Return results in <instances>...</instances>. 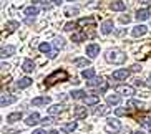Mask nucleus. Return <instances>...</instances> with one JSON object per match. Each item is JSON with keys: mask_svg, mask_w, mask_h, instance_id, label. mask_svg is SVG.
Here are the masks:
<instances>
[{"mask_svg": "<svg viewBox=\"0 0 151 134\" xmlns=\"http://www.w3.org/2000/svg\"><path fill=\"white\" fill-rule=\"evenodd\" d=\"M70 75H68L67 70H55L52 75H48L45 78V85L47 86H53L57 83H63V81H68Z\"/></svg>", "mask_w": 151, "mask_h": 134, "instance_id": "obj_1", "label": "nucleus"}, {"mask_svg": "<svg viewBox=\"0 0 151 134\" xmlns=\"http://www.w3.org/2000/svg\"><path fill=\"white\" fill-rule=\"evenodd\" d=\"M105 58H106L108 63H113V65H121V63L126 61V55L121 51V50H108L106 55H105Z\"/></svg>", "mask_w": 151, "mask_h": 134, "instance_id": "obj_2", "label": "nucleus"}, {"mask_svg": "<svg viewBox=\"0 0 151 134\" xmlns=\"http://www.w3.org/2000/svg\"><path fill=\"white\" fill-rule=\"evenodd\" d=\"M121 129V123L116 118H110V119L106 121V126H105V131L110 134H116L118 131Z\"/></svg>", "mask_w": 151, "mask_h": 134, "instance_id": "obj_3", "label": "nucleus"}, {"mask_svg": "<svg viewBox=\"0 0 151 134\" xmlns=\"http://www.w3.org/2000/svg\"><path fill=\"white\" fill-rule=\"evenodd\" d=\"M86 86H88V88H101V93H105L106 88H108L106 81L103 80V78H93V80L86 81Z\"/></svg>", "mask_w": 151, "mask_h": 134, "instance_id": "obj_4", "label": "nucleus"}, {"mask_svg": "<svg viewBox=\"0 0 151 134\" xmlns=\"http://www.w3.org/2000/svg\"><path fill=\"white\" fill-rule=\"evenodd\" d=\"M129 70H116V71H113V75H111V78L115 81H123V80H126L129 76Z\"/></svg>", "mask_w": 151, "mask_h": 134, "instance_id": "obj_5", "label": "nucleus"}, {"mask_svg": "<svg viewBox=\"0 0 151 134\" xmlns=\"http://www.w3.org/2000/svg\"><path fill=\"white\" fill-rule=\"evenodd\" d=\"M116 91L120 94H124V96H131L134 94V88L133 86H128V85H118L116 86Z\"/></svg>", "mask_w": 151, "mask_h": 134, "instance_id": "obj_6", "label": "nucleus"}, {"mask_svg": "<svg viewBox=\"0 0 151 134\" xmlns=\"http://www.w3.org/2000/svg\"><path fill=\"white\" fill-rule=\"evenodd\" d=\"M98 53H100V45L91 43V45L86 46V55H88V58H96Z\"/></svg>", "mask_w": 151, "mask_h": 134, "instance_id": "obj_7", "label": "nucleus"}, {"mask_svg": "<svg viewBox=\"0 0 151 134\" xmlns=\"http://www.w3.org/2000/svg\"><path fill=\"white\" fill-rule=\"evenodd\" d=\"M50 96H38V98H33L32 99V104L33 106H47V104H50Z\"/></svg>", "mask_w": 151, "mask_h": 134, "instance_id": "obj_8", "label": "nucleus"}, {"mask_svg": "<svg viewBox=\"0 0 151 134\" xmlns=\"http://www.w3.org/2000/svg\"><path fill=\"white\" fill-rule=\"evenodd\" d=\"M95 18L93 17H88V18H80L78 22H76V25L78 27H90V28H95Z\"/></svg>", "mask_w": 151, "mask_h": 134, "instance_id": "obj_9", "label": "nucleus"}, {"mask_svg": "<svg viewBox=\"0 0 151 134\" xmlns=\"http://www.w3.org/2000/svg\"><path fill=\"white\" fill-rule=\"evenodd\" d=\"M148 33V27L146 25H136V27L133 28V30H131V35L133 36H143V35H146Z\"/></svg>", "mask_w": 151, "mask_h": 134, "instance_id": "obj_10", "label": "nucleus"}, {"mask_svg": "<svg viewBox=\"0 0 151 134\" xmlns=\"http://www.w3.org/2000/svg\"><path fill=\"white\" fill-rule=\"evenodd\" d=\"M150 15H151V12L148 9H139L136 12V15H134V17H136L138 22H145V20H148V18H150Z\"/></svg>", "mask_w": 151, "mask_h": 134, "instance_id": "obj_11", "label": "nucleus"}, {"mask_svg": "<svg viewBox=\"0 0 151 134\" xmlns=\"http://www.w3.org/2000/svg\"><path fill=\"white\" fill-rule=\"evenodd\" d=\"M17 101V98L15 96H12V94H2V98H0V106L5 108L7 104H12Z\"/></svg>", "mask_w": 151, "mask_h": 134, "instance_id": "obj_12", "label": "nucleus"}, {"mask_svg": "<svg viewBox=\"0 0 151 134\" xmlns=\"http://www.w3.org/2000/svg\"><path fill=\"white\" fill-rule=\"evenodd\" d=\"M110 9L113 10V12H123V10L126 9V5H124L121 0H113L110 4Z\"/></svg>", "mask_w": 151, "mask_h": 134, "instance_id": "obj_13", "label": "nucleus"}, {"mask_svg": "<svg viewBox=\"0 0 151 134\" xmlns=\"http://www.w3.org/2000/svg\"><path fill=\"white\" fill-rule=\"evenodd\" d=\"M73 114H75L76 119H85L86 114H88V111H86V108H83V106H76L75 111H73Z\"/></svg>", "mask_w": 151, "mask_h": 134, "instance_id": "obj_14", "label": "nucleus"}, {"mask_svg": "<svg viewBox=\"0 0 151 134\" xmlns=\"http://www.w3.org/2000/svg\"><path fill=\"white\" fill-rule=\"evenodd\" d=\"M111 31H113V20H105L101 23V33L103 35H108Z\"/></svg>", "mask_w": 151, "mask_h": 134, "instance_id": "obj_15", "label": "nucleus"}, {"mask_svg": "<svg viewBox=\"0 0 151 134\" xmlns=\"http://www.w3.org/2000/svg\"><path fill=\"white\" fill-rule=\"evenodd\" d=\"M106 103L110 104V106H116V104L121 103V96L120 94H108L106 96Z\"/></svg>", "mask_w": 151, "mask_h": 134, "instance_id": "obj_16", "label": "nucleus"}, {"mask_svg": "<svg viewBox=\"0 0 151 134\" xmlns=\"http://www.w3.org/2000/svg\"><path fill=\"white\" fill-rule=\"evenodd\" d=\"M27 126H35V124H38V123H42L40 121V114L38 113H33V114H30V116L27 118Z\"/></svg>", "mask_w": 151, "mask_h": 134, "instance_id": "obj_17", "label": "nucleus"}, {"mask_svg": "<svg viewBox=\"0 0 151 134\" xmlns=\"http://www.w3.org/2000/svg\"><path fill=\"white\" fill-rule=\"evenodd\" d=\"M14 53H15V46L9 45V46H4V48H2V51H0V56H2V58H7V56H12Z\"/></svg>", "mask_w": 151, "mask_h": 134, "instance_id": "obj_18", "label": "nucleus"}, {"mask_svg": "<svg viewBox=\"0 0 151 134\" xmlns=\"http://www.w3.org/2000/svg\"><path fill=\"white\" fill-rule=\"evenodd\" d=\"M98 103H100V96L98 94H91V96L85 98V104L86 106H93V104H98Z\"/></svg>", "mask_w": 151, "mask_h": 134, "instance_id": "obj_19", "label": "nucleus"}, {"mask_svg": "<svg viewBox=\"0 0 151 134\" xmlns=\"http://www.w3.org/2000/svg\"><path fill=\"white\" fill-rule=\"evenodd\" d=\"M22 70L25 73H32L33 70H35V63L32 61V60H25V61H23V65H22Z\"/></svg>", "mask_w": 151, "mask_h": 134, "instance_id": "obj_20", "label": "nucleus"}, {"mask_svg": "<svg viewBox=\"0 0 151 134\" xmlns=\"http://www.w3.org/2000/svg\"><path fill=\"white\" fill-rule=\"evenodd\" d=\"M73 65L78 68H86V66H90V60L88 58H75L73 60Z\"/></svg>", "mask_w": 151, "mask_h": 134, "instance_id": "obj_21", "label": "nucleus"}, {"mask_svg": "<svg viewBox=\"0 0 151 134\" xmlns=\"http://www.w3.org/2000/svg\"><path fill=\"white\" fill-rule=\"evenodd\" d=\"M30 85H32V78H28V76H25V78H20V80L17 81V86H18L20 89L28 88Z\"/></svg>", "mask_w": 151, "mask_h": 134, "instance_id": "obj_22", "label": "nucleus"}, {"mask_svg": "<svg viewBox=\"0 0 151 134\" xmlns=\"http://www.w3.org/2000/svg\"><path fill=\"white\" fill-rule=\"evenodd\" d=\"M76 129V123L75 121H71V123H67V124L62 126V131L63 133H73Z\"/></svg>", "mask_w": 151, "mask_h": 134, "instance_id": "obj_23", "label": "nucleus"}, {"mask_svg": "<svg viewBox=\"0 0 151 134\" xmlns=\"http://www.w3.org/2000/svg\"><path fill=\"white\" fill-rule=\"evenodd\" d=\"M63 109H65L63 104H55V106H50L48 108V114H60Z\"/></svg>", "mask_w": 151, "mask_h": 134, "instance_id": "obj_24", "label": "nucleus"}, {"mask_svg": "<svg viewBox=\"0 0 151 134\" xmlns=\"http://www.w3.org/2000/svg\"><path fill=\"white\" fill-rule=\"evenodd\" d=\"M38 12H40V10H38V7H35V5L25 9V15H27V17H35V15H38Z\"/></svg>", "mask_w": 151, "mask_h": 134, "instance_id": "obj_25", "label": "nucleus"}, {"mask_svg": "<svg viewBox=\"0 0 151 134\" xmlns=\"http://www.w3.org/2000/svg\"><path fill=\"white\" fill-rule=\"evenodd\" d=\"M81 76H83L85 80H93L95 78V70L93 68H86V70L81 71Z\"/></svg>", "mask_w": 151, "mask_h": 134, "instance_id": "obj_26", "label": "nucleus"}, {"mask_svg": "<svg viewBox=\"0 0 151 134\" xmlns=\"http://www.w3.org/2000/svg\"><path fill=\"white\" fill-rule=\"evenodd\" d=\"M20 119H22V113H12L7 116V123H17Z\"/></svg>", "mask_w": 151, "mask_h": 134, "instance_id": "obj_27", "label": "nucleus"}, {"mask_svg": "<svg viewBox=\"0 0 151 134\" xmlns=\"http://www.w3.org/2000/svg\"><path fill=\"white\" fill-rule=\"evenodd\" d=\"M38 50H40L42 53H47V55L52 53V46H50V43H47V41H43V43L38 45Z\"/></svg>", "mask_w": 151, "mask_h": 134, "instance_id": "obj_28", "label": "nucleus"}, {"mask_svg": "<svg viewBox=\"0 0 151 134\" xmlns=\"http://www.w3.org/2000/svg\"><path fill=\"white\" fill-rule=\"evenodd\" d=\"M128 109H141L143 108V103H139V101H136V99H131V101H128Z\"/></svg>", "mask_w": 151, "mask_h": 134, "instance_id": "obj_29", "label": "nucleus"}, {"mask_svg": "<svg viewBox=\"0 0 151 134\" xmlns=\"http://www.w3.org/2000/svg\"><path fill=\"white\" fill-rule=\"evenodd\" d=\"M71 98L73 99H85L86 98V93L81 91V89H76V91H71Z\"/></svg>", "mask_w": 151, "mask_h": 134, "instance_id": "obj_30", "label": "nucleus"}, {"mask_svg": "<svg viewBox=\"0 0 151 134\" xmlns=\"http://www.w3.org/2000/svg\"><path fill=\"white\" fill-rule=\"evenodd\" d=\"M85 38H86V33H73L71 35V41H76V43H80V41H83Z\"/></svg>", "mask_w": 151, "mask_h": 134, "instance_id": "obj_31", "label": "nucleus"}, {"mask_svg": "<svg viewBox=\"0 0 151 134\" xmlns=\"http://www.w3.org/2000/svg\"><path fill=\"white\" fill-rule=\"evenodd\" d=\"M18 27H20V23L15 22V20H12V22H7V25H5V28H7L9 31H15Z\"/></svg>", "mask_w": 151, "mask_h": 134, "instance_id": "obj_32", "label": "nucleus"}, {"mask_svg": "<svg viewBox=\"0 0 151 134\" xmlns=\"http://www.w3.org/2000/svg\"><path fill=\"white\" fill-rule=\"evenodd\" d=\"M108 113V108L106 106H98L95 109V116H103V114H106Z\"/></svg>", "mask_w": 151, "mask_h": 134, "instance_id": "obj_33", "label": "nucleus"}, {"mask_svg": "<svg viewBox=\"0 0 151 134\" xmlns=\"http://www.w3.org/2000/svg\"><path fill=\"white\" fill-rule=\"evenodd\" d=\"M63 46H65V40L60 36V38H57V40H55V48L60 50V48H63Z\"/></svg>", "mask_w": 151, "mask_h": 134, "instance_id": "obj_34", "label": "nucleus"}, {"mask_svg": "<svg viewBox=\"0 0 151 134\" xmlns=\"http://www.w3.org/2000/svg\"><path fill=\"white\" fill-rule=\"evenodd\" d=\"M75 27H78V25H76L75 22H70V23H67V25L63 27V30H65V31H71V30H73Z\"/></svg>", "mask_w": 151, "mask_h": 134, "instance_id": "obj_35", "label": "nucleus"}, {"mask_svg": "<svg viewBox=\"0 0 151 134\" xmlns=\"http://www.w3.org/2000/svg\"><path fill=\"white\" fill-rule=\"evenodd\" d=\"M78 14V9H67L65 10V15L67 17H71V15H76Z\"/></svg>", "mask_w": 151, "mask_h": 134, "instance_id": "obj_36", "label": "nucleus"}, {"mask_svg": "<svg viewBox=\"0 0 151 134\" xmlns=\"http://www.w3.org/2000/svg\"><path fill=\"white\" fill-rule=\"evenodd\" d=\"M124 114H128V108L123 109V108H118L116 109V116H124Z\"/></svg>", "mask_w": 151, "mask_h": 134, "instance_id": "obj_37", "label": "nucleus"}, {"mask_svg": "<svg viewBox=\"0 0 151 134\" xmlns=\"http://www.w3.org/2000/svg\"><path fill=\"white\" fill-rule=\"evenodd\" d=\"M129 20H131V17H128V15H126V17H124V15H123V17H120V22L121 23H129Z\"/></svg>", "mask_w": 151, "mask_h": 134, "instance_id": "obj_38", "label": "nucleus"}, {"mask_svg": "<svg viewBox=\"0 0 151 134\" xmlns=\"http://www.w3.org/2000/svg\"><path fill=\"white\" fill-rule=\"evenodd\" d=\"M42 123L47 126V124H52V123H53V119H52V118H43V119H42Z\"/></svg>", "mask_w": 151, "mask_h": 134, "instance_id": "obj_39", "label": "nucleus"}, {"mask_svg": "<svg viewBox=\"0 0 151 134\" xmlns=\"http://www.w3.org/2000/svg\"><path fill=\"white\" fill-rule=\"evenodd\" d=\"M33 22H35V17H27V20H25V23H28V25H32Z\"/></svg>", "mask_w": 151, "mask_h": 134, "instance_id": "obj_40", "label": "nucleus"}, {"mask_svg": "<svg viewBox=\"0 0 151 134\" xmlns=\"http://www.w3.org/2000/svg\"><path fill=\"white\" fill-rule=\"evenodd\" d=\"M32 134H47V131H45V129H35Z\"/></svg>", "mask_w": 151, "mask_h": 134, "instance_id": "obj_41", "label": "nucleus"}, {"mask_svg": "<svg viewBox=\"0 0 151 134\" xmlns=\"http://www.w3.org/2000/svg\"><path fill=\"white\" fill-rule=\"evenodd\" d=\"M33 4H38V5H47V0H33Z\"/></svg>", "mask_w": 151, "mask_h": 134, "instance_id": "obj_42", "label": "nucleus"}, {"mask_svg": "<svg viewBox=\"0 0 151 134\" xmlns=\"http://www.w3.org/2000/svg\"><path fill=\"white\" fill-rule=\"evenodd\" d=\"M131 70H133V71H139V70H141V66H139V65H133V66H131Z\"/></svg>", "mask_w": 151, "mask_h": 134, "instance_id": "obj_43", "label": "nucleus"}, {"mask_svg": "<svg viewBox=\"0 0 151 134\" xmlns=\"http://www.w3.org/2000/svg\"><path fill=\"white\" fill-rule=\"evenodd\" d=\"M139 4H143V5H148V4H151V0H139Z\"/></svg>", "mask_w": 151, "mask_h": 134, "instance_id": "obj_44", "label": "nucleus"}, {"mask_svg": "<svg viewBox=\"0 0 151 134\" xmlns=\"http://www.w3.org/2000/svg\"><path fill=\"white\" fill-rule=\"evenodd\" d=\"M52 2H53L55 5H60V4H62V2H63V0H52Z\"/></svg>", "mask_w": 151, "mask_h": 134, "instance_id": "obj_45", "label": "nucleus"}, {"mask_svg": "<svg viewBox=\"0 0 151 134\" xmlns=\"http://www.w3.org/2000/svg\"><path fill=\"white\" fill-rule=\"evenodd\" d=\"M50 134H60V133H58L57 129H53V131H50Z\"/></svg>", "mask_w": 151, "mask_h": 134, "instance_id": "obj_46", "label": "nucleus"}, {"mask_svg": "<svg viewBox=\"0 0 151 134\" xmlns=\"http://www.w3.org/2000/svg\"><path fill=\"white\" fill-rule=\"evenodd\" d=\"M136 134H146V133H143V131H136Z\"/></svg>", "mask_w": 151, "mask_h": 134, "instance_id": "obj_47", "label": "nucleus"}, {"mask_svg": "<svg viewBox=\"0 0 151 134\" xmlns=\"http://www.w3.org/2000/svg\"><path fill=\"white\" fill-rule=\"evenodd\" d=\"M68 2H73V0H68Z\"/></svg>", "mask_w": 151, "mask_h": 134, "instance_id": "obj_48", "label": "nucleus"}, {"mask_svg": "<svg viewBox=\"0 0 151 134\" xmlns=\"http://www.w3.org/2000/svg\"><path fill=\"white\" fill-rule=\"evenodd\" d=\"M150 80H151V75H150Z\"/></svg>", "mask_w": 151, "mask_h": 134, "instance_id": "obj_49", "label": "nucleus"}]
</instances>
